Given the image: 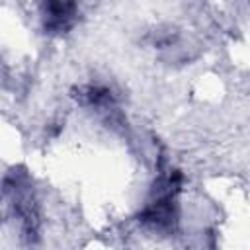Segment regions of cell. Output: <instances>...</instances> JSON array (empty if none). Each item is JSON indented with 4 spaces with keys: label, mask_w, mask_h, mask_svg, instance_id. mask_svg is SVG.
I'll return each mask as SVG.
<instances>
[{
    "label": "cell",
    "mask_w": 250,
    "mask_h": 250,
    "mask_svg": "<svg viewBox=\"0 0 250 250\" xmlns=\"http://www.w3.org/2000/svg\"><path fill=\"white\" fill-rule=\"evenodd\" d=\"M76 6L70 2H49L45 4V29L49 33H62L72 25Z\"/></svg>",
    "instance_id": "obj_1"
}]
</instances>
